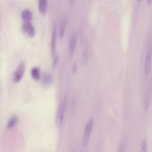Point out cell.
<instances>
[{
    "mask_svg": "<svg viewBox=\"0 0 152 152\" xmlns=\"http://www.w3.org/2000/svg\"><path fill=\"white\" fill-rule=\"evenodd\" d=\"M66 28V19L65 17L62 18L59 26V36L60 38H62L64 36Z\"/></svg>",
    "mask_w": 152,
    "mask_h": 152,
    "instance_id": "9",
    "label": "cell"
},
{
    "mask_svg": "<svg viewBox=\"0 0 152 152\" xmlns=\"http://www.w3.org/2000/svg\"><path fill=\"white\" fill-rule=\"evenodd\" d=\"M151 104V95L150 93H147L144 98V107L145 112L148 111Z\"/></svg>",
    "mask_w": 152,
    "mask_h": 152,
    "instance_id": "11",
    "label": "cell"
},
{
    "mask_svg": "<svg viewBox=\"0 0 152 152\" xmlns=\"http://www.w3.org/2000/svg\"><path fill=\"white\" fill-rule=\"evenodd\" d=\"M94 125V119L93 118H90L87 122L84 132H83V144L84 146H86L88 144V142L90 140V137L91 135V133L93 129Z\"/></svg>",
    "mask_w": 152,
    "mask_h": 152,
    "instance_id": "2",
    "label": "cell"
},
{
    "mask_svg": "<svg viewBox=\"0 0 152 152\" xmlns=\"http://www.w3.org/2000/svg\"><path fill=\"white\" fill-rule=\"evenodd\" d=\"M31 74L33 78L35 80H38L40 78V71L37 67H33L31 71Z\"/></svg>",
    "mask_w": 152,
    "mask_h": 152,
    "instance_id": "13",
    "label": "cell"
},
{
    "mask_svg": "<svg viewBox=\"0 0 152 152\" xmlns=\"http://www.w3.org/2000/svg\"><path fill=\"white\" fill-rule=\"evenodd\" d=\"M140 151L141 152H145L147 151V140L144 138L141 142V149Z\"/></svg>",
    "mask_w": 152,
    "mask_h": 152,
    "instance_id": "14",
    "label": "cell"
},
{
    "mask_svg": "<svg viewBox=\"0 0 152 152\" xmlns=\"http://www.w3.org/2000/svg\"><path fill=\"white\" fill-rule=\"evenodd\" d=\"M151 50L150 47H148L145 55V61H144V71L145 75H148L151 71Z\"/></svg>",
    "mask_w": 152,
    "mask_h": 152,
    "instance_id": "4",
    "label": "cell"
},
{
    "mask_svg": "<svg viewBox=\"0 0 152 152\" xmlns=\"http://www.w3.org/2000/svg\"><path fill=\"white\" fill-rule=\"evenodd\" d=\"M18 122V118L16 116H12L10 120L8 121L7 125V128H11L12 127H14V126H15V125L17 124Z\"/></svg>",
    "mask_w": 152,
    "mask_h": 152,
    "instance_id": "12",
    "label": "cell"
},
{
    "mask_svg": "<svg viewBox=\"0 0 152 152\" xmlns=\"http://www.w3.org/2000/svg\"><path fill=\"white\" fill-rule=\"evenodd\" d=\"M77 34L74 33L70 38L69 43V53L71 55H72L75 50L76 44H77Z\"/></svg>",
    "mask_w": 152,
    "mask_h": 152,
    "instance_id": "7",
    "label": "cell"
},
{
    "mask_svg": "<svg viewBox=\"0 0 152 152\" xmlns=\"http://www.w3.org/2000/svg\"><path fill=\"white\" fill-rule=\"evenodd\" d=\"M48 9V2L46 0H40L39 2V10L42 14H45Z\"/></svg>",
    "mask_w": 152,
    "mask_h": 152,
    "instance_id": "10",
    "label": "cell"
},
{
    "mask_svg": "<svg viewBox=\"0 0 152 152\" xmlns=\"http://www.w3.org/2000/svg\"><path fill=\"white\" fill-rule=\"evenodd\" d=\"M21 17L24 22L30 21L33 18L32 12L29 9H24L21 13Z\"/></svg>",
    "mask_w": 152,
    "mask_h": 152,
    "instance_id": "6",
    "label": "cell"
},
{
    "mask_svg": "<svg viewBox=\"0 0 152 152\" xmlns=\"http://www.w3.org/2000/svg\"><path fill=\"white\" fill-rule=\"evenodd\" d=\"M23 30L30 37H33L35 34V28L30 21H26L23 24Z\"/></svg>",
    "mask_w": 152,
    "mask_h": 152,
    "instance_id": "5",
    "label": "cell"
},
{
    "mask_svg": "<svg viewBox=\"0 0 152 152\" xmlns=\"http://www.w3.org/2000/svg\"><path fill=\"white\" fill-rule=\"evenodd\" d=\"M56 26L54 25L52 33V37H51V50L52 53L54 54L56 49Z\"/></svg>",
    "mask_w": 152,
    "mask_h": 152,
    "instance_id": "8",
    "label": "cell"
},
{
    "mask_svg": "<svg viewBox=\"0 0 152 152\" xmlns=\"http://www.w3.org/2000/svg\"><path fill=\"white\" fill-rule=\"evenodd\" d=\"M26 65L24 62L21 61L17 66L14 73V81L15 82H19L23 78L25 71Z\"/></svg>",
    "mask_w": 152,
    "mask_h": 152,
    "instance_id": "3",
    "label": "cell"
},
{
    "mask_svg": "<svg viewBox=\"0 0 152 152\" xmlns=\"http://www.w3.org/2000/svg\"><path fill=\"white\" fill-rule=\"evenodd\" d=\"M66 108V100L65 97H62L59 103L58 110L56 115V123L58 127L61 126L63 123Z\"/></svg>",
    "mask_w": 152,
    "mask_h": 152,
    "instance_id": "1",
    "label": "cell"
}]
</instances>
